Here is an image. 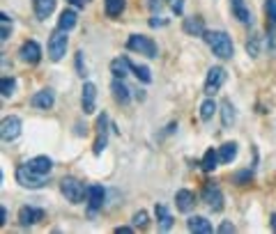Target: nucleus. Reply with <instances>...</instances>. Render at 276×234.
<instances>
[{
  "instance_id": "obj_1",
  "label": "nucleus",
  "mask_w": 276,
  "mask_h": 234,
  "mask_svg": "<svg viewBox=\"0 0 276 234\" xmlns=\"http://www.w3.org/2000/svg\"><path fill=\"white\" fill-rule=\"evenodd\" d=\"M205 44L212 48V53L221 60H230L235 55V46H233V39H230L228 32L223 30H207L205 35Z\"/></svg>"
},
{
  "instance_id": "obj_2",
  "label": "nucleus",
  "mask_w": 276,
  "mask_h": 234,
  "mask_svg": "<svg viewBox=\"0 0 276 234\" xmlns=\"http://www.w3.org/2000/svg\"><path fill=\"white\" fill-rule=\"evenodd\" d=\"M60 191L72 204H81L83 197H87V186H83V181H78L76 177H64L60 181Z\"/></svg>"
},
{
  "instance_id": "obj_3",
  "label": "nucleus",
  "mask_w": 276,
  "mask_h": 234,
  "mask_svg": "<svg viewBox=\"0 0 276 234\" xmlns=\"http://www.w3.org/2000/svg\"><path fill=\"white\" fill-rule=\"evenodd\" d=\"M127 48L133 50V53H138V55H145V58H156V44L152 41V37H145V35H129Z\"/></svg>"
},
{
  "instance_id": "obj_4",
  "label": "nucleus",
  "mask_w": 276,
  "mask_h": 234,
  "mask_svg": "<svg viewBox=\"0 0 276 234\" xmlns=\"http://www.w3.org/2000/svg\"><path fill=\"white\" fill-rule=\"evenodd\" d=\"M67 46H69V39H67V32L64 30H55L49 39V58L53 62H60L67 53Z\"/></svg>"
},
{
  "instance_id": "obj_5",
  "label": "nucleus",
  "mask_w": 276,
  "mask_h": 234,
  "mask_svg": "<svg viewBox=\"0 0 276 234\" xmlns=\"http://www.w3.org/2000/svg\"><path fill=\"white\" fill-rule=\"evenodd\" d=\"M16 181L21 184L23 188H32V191H35V188H41L46 184V177L44 174H37V172H32L30 168H28L26 163L23 165H18V170H16Z\"/></svg>"
},
{
  "instance_id": "obj_6",
  "label": "nucleus",
  "mask_w": 276,
  "mask_h": 234,
  "mask_svg": "<svg viewBox=\"0 0 276 234\" xmlns=\"http://www.w3.org/2000/svg\"><path fill=\"white\" fill-rule=\"evenodd\" d=\"M225 83V69L223 67H210L207 71V78H205V94L207 96H214L216 92L221 90V85Z\"/></svg>"
},
{
  "instance_id": "obj_7",
  "label": "nucleus",
  "mask_w": 276,
  "mask_h": 234,
  "mask_svg": "<svg viewBox=\"0 0 276 234\" xmlns=\"http://www.w3.org/2000/svg\"><path fill=\"white\" fill-rule=\"evenodd\" d=\"M0 136H3L5 142L16 140V138L21 136V117H16V115L5 117L3 124H0Z\"/></svg>"
},
{
  "instance_id": "obj_8",
  "label": "nucleus",
  "mask_w": 276,
  "mask_h": 234,
  "mask_svg": "<svg viewBox=\"0 0 276 234\" xmlns=\"http://www.w3.org/2000/svg\"><path fill=\"white\" fill-rule=\"evenodd\" d=\"M81 103H83V113L92 115L97 110V85L95 83H83V92H81Z\"/></svg>"
},
{
  "instance_id": "obj_9",
  "label": "nucleus",
  "mask_w": 276,
  "mask_h": 234,
  "mask_svg": "<svg viewBox=\"0 0 276 234\" xmlns=\"http://www.w3.org/2000/svg\"><path fill=\"white\" fill-rule=\"evenodd\" d=\"M202 200L207 202V206H210L212 211L223 209V193H221V188L216 186V184H207L205 191H202Z\"/></svg>"
},
{
  "instance_id": "obj_10",
  "label": "nucleus",
  "mask_w": 276,
  "mask_h": 234,
  "mask_svg": "<svg viewBox=\"0 0 276 234\" xmlns=\"http://www.w3.org/2000/svg\"><path fill=\"white\" fill-rule=\"evenodd\" d=\"M18 55H21L23 62L37 64V62L41 60V46L37 44L35 39H28V41H23V46H21V50H18Z\"/></svg>"
},
{
  "instance_id": "obj_11",
  "label": "nucleus",
  "mask_w": 276,
  "mask_h": 234,
  "mask_svg": "<svg viewBox=\"0 0 276 234\" xmlns=\"http://www.w3.org/2000/svg\"><path fill=\"white\" fill-rule=\"evenodd\" d=\"M106 124H108V117H106L104 113H101V117L97 119V131H99V136H97L95 140V156H99L101 151L106 149V142H108V131H106Z\"/></svg>"
},
{
  "instance_id": "obj_12",
  "label": "nucleus",
  "mask_w": 276,
  "mask_h": 234,
  "mask_svg": "<svg viewBox=\"0 0 276 234\" xmlns=\"http://www.w3.org/2000/svg\"><path fill=\"white\" fill-rule=\"evenodd\" d=\"M26 165L32 170V172L44 174V177H49L51 170H53V161H51L49 156H35V159H28Z\"/></svg>"
},
{
  "instance_id": "obj_13",
  "label": "nucleus",
  "mask_w": 276,
  "mask_h": 234,
  "mask_svg": "<svg viewBox=\"0 0 276 234\" xmlns=\"http://www.w3.org/2000/svg\"><path fill=\"white\" fill-rule=\"evenodd\" d=\"M41 218H44V209H37V206H21V211H18V223L26 227L39 223Z\"/></svg>"
},
{
  "instance_id": "obj_14",
  "label": "nucleus",
  "mask_w": 276,
  "mask_h": 234,
  "mask_svg": "<svg viewBox=\"0 0 276 234\" xmlns=\"http://www.w3.org/2000/svg\"><path fill=\"white\" fill-rule=\"evenodd\" d=\"M104 200H106V191L104 186H87V204H90V211L95 214L97 209L104 206Z\"/></svg>"
},
{
  "instance_id": "obj_15",
  "label": "nucleus",
  "mask_w": 276,
  "mask_h": 234,
  "mask_svg": "<svg viewBox=\"0 0 276 234\" xmlns=\"http://www.w3.org/2000/svg\"><path fill=\"white\" fill-rule=\"evenodd\" d=\"M187 227H189V232H196V234H212L214 232L212 223L205 218V216H191V218L187 220Z\"/></svg>"
},
{
  "instance_id": "obj_16",
  "label": "nucleus",
  "mask_w": 276,
  "mask_h": 234,
  "mask_svg": "<svg viewBox=\"0 0 276 234\" xmlns=\"http://www.w3.org/2000/svg\"><path fill=\"white\" fill-rule=\"evenodd\" d=\"M30 103L35 106L37 110H51L53 108V103H55V96H53V92L51 90H39V92H35V96H32Z\"/></svg>"
},
{
  "instance_id": "obj_17",
  "label": "nucleus",
  "mask_w": 276,
  "mask_h": 234,
  "mask_svg": "<svg viewBox=\"0 0 276 234\" xmlns=\"http://www.w3.org/2000/svg\"><path fill=\"white\" fill-rule=\"evenodd\" d=\"M175 204H177V209L182 211V214H189V211L193 209V204H196V195H193L191 191H187V188H182V191H177V195H175Z\"/></svg>"
},
{
  "instance_id": "obj_18",
  "label": "nucleus",
  "mask_w": 276,
  "mask_h": 234,
  "mask_svg": "<svg viewBox=\"0 0 276 234\" xmlns=\"http://www.w3.org/2000/svg\"><path fill=\"white\" fill-rule=\"evenodd\" d=\"M110 92H113V99L118 101V103L127 106L129 99H131V94H129V87L122 83V78H115L113 83H110Z\"/></svg>"
},
{
  "instance_id": "obj_19",
  "label": "nucleus",
  "mask_w": 276,
  "mask_h": 234,
  "mask_svg": "<svg viewBox=\"0 0 276 234\" xmlns=\"http://www.w3.org/2000/svg\"><path fill=\"white\" fill-rule=\"evenodd\" d=\"M32 7H35V16L39 21H46L55 12V0H32Z\"/></svg>"
},
{
  "instance_id": "obj_20",
  "label": "nucleus",
  "mask_w": 276,
  "mask_h": 234,
  "mask_svg": "<svg viewBox=\"0 0 276 234\" xmlns=\"http://www.w3.org/2000/svg\"><path fill=\"white\" fill-rule=\"evenodd\" d=\"M76 23H78L76 9H64V12L60 14V18H58V30L69 32V30H74V28H76Z\"/></svg>"
},
{
  "instance_id": "obj_21",
  "label": "nucleus",
  "mask_w": 276,
  "mask_h": 234,
  "mask_svg": "<svg viewBox=\"0 0 276 234\" xmlns=\"http://www.w3.org/2000/svg\"><path fill=\"white\" fill-rule=\"evenodd\" d=\"M230 9H233L235 18H237L239 23H251V21H253L251 9L244 5V0H230Z\"/></svg>"
},
{
  "instance_id": "obj_22",
  "label": "nucleus",
  "mask_w": 276,
  "mask_h": 234,
  "mask_svg": "<svg viewBox=\"0 0 276 234\" xmlns=\"http://www.w3.org/2000/svg\"><path fill=\"white\" fill-rule=\"evenodd\" d=\"M182 30L187 32V35H191V37H202L207 32L202 18H184V21H182Z\"/></svg>"
},
{
  "instance_id": "obj_23",
  "label": "nucleus",
  "mask_w": 276,
  "mask_h": 234,
  "mask_svg": "<svg viewBox=\"0 0 276 234\" xmlns=\"http://www.w3.org/2000/svg\"><path fill=\"white\" fill-rule=\"evenodd\" d=\"M237 159V142H223V145L219 147V161L223 165L233 163V161Z\"/></svg>"
},
{
  "instance_id": "obj_24",
  "label": "nucleus",
  "mask_w": 276,
  "mask_h": 234,
  "mask_svg": "<svg viewBox=\"0 0 276 234\" xmlns=\"http://www.w3.org/2000/svg\"><path fill=\"white\" fill-rule=\"evenodd\" d=\"M129 69H131L129 58H115L113 62H110V73H113L115 78H124L129 73Z\"/></svg>"
},
{
  "instance_id": "obj_25",
  "label": "nucleus",
  "mask_w": 276,
  "mask_h": 234,
  "mask_svg": "<svg viewBox=\"0 0 276 234\" xmlns=\"http://www.w3.org/2000/svg\"><path fill=\"white\" fill-rule=\"evenodd\" d=\"M154 214H156V220H159L161 229H166V232H168V229L173 227V216H170V211L166 209L164 204H156L154 206Z\"/></svg>"
},
{
  "instance_id": "obj_26",
  "label": "nucleus",
  "mask_w": 276,
  "mask_h": 234,
  "mask_svg": "<svg viewBox=\"0 0 276 234\" xmlns=\"http://www.w3.org/2000/svg\"><path fill=\"white\" fill-rule=\"evenodd\" d=\"M216 163H221V161H219V151L210 147V149L205 151V156H202V161H200V168L205 170V172H212V170L216 168Z\"/></svg>"
},
{
  "instance_id": "obj_27",
  "label": "nucleus",
  "mask_w": 276,
  "mask_h": 234,
  "mask_svg": "<svg viewBox=\"0 0 276 234\" xmlns=\"http://www.w3.org/2000/svg\"><path fill=\"white\" fill-rule=\"evenodd\" d=\"M221 122H223V126L235 124V108H233V103H230L228 99L221 103Z\"/></svg>"
},
{
  "instance_id": "obj_28",
  "label": "nucleus",
  "mask_w": 276,
  "mask_h": 234,
  "mask_svg": "<svg viewBox=\"0 0 276 234\" xmlns=\"http://www.w3.org/2000/svg\"><path fill=\"white\" fill-rule=\"evenodd\" d=\"M14 92H16V81L12 76H3V81H0V94H3V99H9Z\"/></svg>"
},
{
  "instance_id": "obj_29",
  "label": "nucleus",
  "mask_w": 276,
  "mask_h": 234,
  "mask_svg": "<svg viewBox=\"0 0 276 234\" xmlns=\"http://www.w3.org/2000/svg\"><path fill=\"white\" fill-rule=\"evenodd\" d=\"M214 113H216V103H214L212 96H207V99L202 101V106H200V119H202V122H210Z\"/></svg>"
},
{
  "instance_id": "obj_30",
  "label": "nucleus",
  "mask_w": 276,
  "mask_h": 234,
  "mask_svg": "<svg viewBox=\"0 0 276 234\" xmlns=\"http://www.w3.org/2000/svg\"><path fill=\"white\" fill-rule=\"evenodd\" d=\"M124 12V0H106V14L110 18H118Z\"/></svg>"
},
{
  "instance_id": "obj_31",
  "label": "nucleus",
  "mask_w": 276,
  "mask_h": 234,
  "mask_svg": "<svg viewBox=\"0 0 276 234\" xmlns=\"http://www.w3.org/2000/svg\"><path fill=\"white\" fill-rule=\"evenodd\" d=\"M131 71L136 73L138 81H143V83H152V71L145 67V64H131Z\"/></svg>"
},
{
  "instance_id": "obj_32",
  "label": "nucleus",
  "mask_w": 276,
  "mask_h": 234,
  "mask_svg": "<svg viewBox=\"0 0 276 234\" xmlns=\"http://www.w3.org/2000/svg\"><path fill=\"white\" fill-rule=\"evenodd\" d=\"M246 50H248V55H251V58H258V55H260V37H258V35H251V37H248Z\"/></svg>"
},
{
  "instance_id": "obj_33",
  "label": "nucleus",
  "mask_w": 276,
  "mask_h": 234,
  "mask_svg": "<svg viewBox=\"0 0 276 234\" xmlns=\"http://www.w3.org/2000/svg\"><path fill=\"white\" fill-rule=\"evenodd\" d=\"M9 32H12V18H9V14L3 12V28H0V39L7 41V39H9Z\"/></svg>"
},
{
  "instance_id": "obj_34",
  "label": "nucleus",
  "mask_w": 276,
  "mask_h": 234,
  "mask_svg": "<svg viewBox=\"0 0 276 234\" xmlns=\"http://www.w3.org/2000/svg\"><path fill=\"white\" fill-rule=\"evenodd\" d=\"M265 14L271 21V25H276V0H265Z\"/></svg>"
},
{
  "instance_id": "obj_35",
  "label": "nucleus",
  "mask_w": 276,
  "mask_h": 234,
  "mask_svg": "<svg viewBox=\"0 0 276 234\" xmlns=\"http://www.w3.org/2000/svg\"><path fill=\"white\" fill-rule=\"evenodd\" d=\"M131 223H133V227H147V223H150V220H147L145 211H136V214H133V218H131Z\"/></svg>"
},
{
  "instance_id": "obj_36",
  "label": "nucleus",
  "mask_w": 276,
  "mask_h": 234,
  "mask_svg": "<svg viewBox=\"0 0 276 234\" xmlns=\"http://www.w3.org/2000/svg\"><path fill=\"white\" fill-rule=\"evenodd\" d=\"M251 177H253V172H251V170H242V172H237L233 179H235V184H239V186H242V184H246Z\"/></svg>"
},
{
  "instance_id": "obj_37",
  "label": "nucleus",
  "mask_w": 276,
  "mask_h": 234,
  "mask_svg": "<svg viewBox=\"0 0 276 234\" xmlns=\"http://www.w3.org/2000/svg\"><path fill=\"white\" fill-rule=\"evenodd\" d=\"M76 71H78V76H87L85 73V62H83V50H78L76 53Z\"/></svg>"
},
{
  "instance_id": "obj_38",
  "label": "nucleus",
  "mask_w": 276,
  "mask_h": 234,
  "mask_svg": "<svg viewBox=\"0 0 276 234\" xmlns=\"http://www.w3.org/2000/svg\"><path fill=\"white\" fill-rule=\"evenodd\" d=\"M219 232H221V234H233V232H235V225L225 220V223H221V225H219Z\"/></svg>"
},
{
  "instance_id": "obj_39",
  "label": "nucleus",
  "mask_w": 276,
  "mask_h": 234,
  "mask_svg": "<svg viewBox=\"0 0 276 234\" xmlns=\"http://www.w3.org/2000/svg\"><path fill=\"white\" fill-rule=\"evenodd\" d=\"M67 3H72L74 7H81V9H83V7H85V5H87V3H90V0H67Z\"/></svg>"
},
{
  "instance_id": "obj_40",
  "label": "nucleus",
  "mask_w": 276,
  "mask_h": 234,
  "mask_svg": "<svg viewBox=\"0 0 276 234\" xmlns=\"http://www.w3.org/2000/svg\"><path fill=\"white\" fill-rule=\"evenodd\" d=\"M113 232L115 234H129V232H133V227H115Z\"/></svg>"
},
{
  "instance_id": "obj_41",
  "label": "nucleus",
  "mask_w": 276,
  "mask_h": 234,
  "mask_svg": "<svg viewBox=\"0 0 276 234\" xmlns=\"http://www.w3.org/2000/svg\"><path fill=\"white\" fill-rule=\"evenodd\" d=\"M173 12H182V0H173Z\"/></svg>"
},
{
  "instance_id": "obj_42",
  "label": "nucleus",
  "mask_w": 276,
  "mask_h": 234,
  "mask_svg": "<svg viewBox=\"0 0 276 234\" xmlns=\"http://www.w3.org/2000/svg\"><path fill=\"white\" fill-rule=\"evenodd\" d=\"M0 214H3V220H0V223H7V209H5V206H3V209H0Z\"/></svg>"
},
{
  "instance_id": "obj_43",
  "label": "nucleus",
  "mask_w": 276,
  "mask_h": 234,
  "mask_svg": "<svg viewBox=\"0 0 276 234\" xmlns=\"http://www.w3.org/2000/svg\"><path fill=\"white\" fill-rule=\"evenodd\" d=\"M269 223H271V229L276 232V214H271V220H269Z\"/></svg>"
}]
</instances>
